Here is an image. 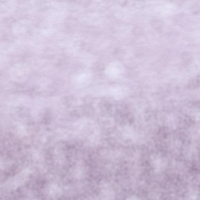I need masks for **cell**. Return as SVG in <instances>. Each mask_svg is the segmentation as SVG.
<instances>
[{
	"label": "cell",
	"mask_w": 200,
	"mask_h": 200,
	"mask_svg": "<svg viewBox=\"0 0 200 200\" xmlns=\"http://www.w3.org/2000/svg\"><path fill=\"white\" fill-rule=\"evenodd\" d=\"M89 77V75L88 74H86L85 73V74H83L80 76V77L78 78L77 81H78L79 83H84L86 81L87 82L88 81Z\"/></svg>",
	"instance_id": "obj_2"
},
{
	"label": "cell",
	"mask_w": 200,
	"mask_h": 200,
	"mask_svg": "<svg viewBox=\"0 0 200 200\" xmlns=\"http://www.w3.org/2000/svg\"><path fill=\"white\" fill-rule=\"evenodd\" d=\"M120 69L119 66L117 65H113L108 68V73L110 75L115 76L119 74L120 72Z\"/></svg>",
	"instance_id": "obj_1"
}]
</instances>
